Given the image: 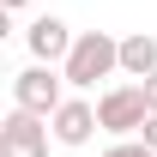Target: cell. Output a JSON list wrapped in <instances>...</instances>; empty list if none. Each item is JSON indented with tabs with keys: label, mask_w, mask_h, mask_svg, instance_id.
Listing matches in <instances>:
<instances>
[{
	"label": "cell",
	"mask_w": 157,
	"mask_h": 157,
	"mask_svg": "<svg viewBox=\"0 0 157 157\" xmlns=\"http://www.w3.org/2000/svg\"><path fill=\"white\" fill-rule=\"evenodd\" d=\"M109 73H121V36H109V30H78L60 78H67L73 91H91V85L109 78Z\"/></svg>",
	"instance_id": "obj_1"
},
{
	"label": "cell",
	"mask_w": 157,
	"mask_h": 157,
	"mask_svg": "<svg viewBox=\"0 0 157 157\" xmlns=\"http://www.w3.org/2000/svg\"><path fill=\"white\" fill-rule=\"evenodd\" d=\"M67 103V78L55 73V67H42V60H30L24 73H12V109H24V115H42L55 121V109Z\"/></svg>",
	"instance_id": "obj_2"
},
{
	"label": "cell",
	"mask_w": 157,
	"mask_h": 157,
	"mask_svg": "<svg viewBox=\"0 0 157 157\" xmlns=\"http://www.w3.org/2000/svg\"><path fill=\"white\" fill-rule=\"evenodd\" d=\"M151 121V103H145V85H115L97 97V127L115 139H139V127Z\"/></svg>",
	"instance_id": "obj_3"
},
{
	"label": "cell",
	"mask_w": 157,
	"mask_h": 157,
	"mask_svg": "<svg viewBox=\"0 0 157 157\" xmlns=\"http://www.w3.org/2000/svg\"><path fill=\"white\" fill-rule=\"evenodd\" d=\"M48 121L42 115H24V109H12V115L0 121V157H48Z\"/></svg>",
	"instance_id": "obj_4"
},
{
	"label": "cell",
	"mask_w": 157,
	"mask_h": 157,
	"mask_svg": "<svg viewBox=\"0 0 157 157\" xmlns=\"http://www.w3.org/2000/svg\"><path fill=\"white\" fill-rule=\"evenodd\" d=\"M73 30H67V24L60 18H48V12H42V18H30V30H24V48H30V60H42V67H67V55H73Z\"/></svg>",
	"instance_id": "obj_5"
},
{
	"label": "cell",
	"mask_w": 157,
	"mask_h": 157,
	"mask_svg": "<svg viewBox=\"0 0 157 157\" xmlns=\"http://www.w3.org/2000/svg\"><path fill=\"white\" fill-rule=\"evenodd\" d=\"M48 133H55V145H91V133H97V103L67 97L55 109V121H48Z\"/></svg>",
	"instance_id": "obj_6"
},
{
	"label": "cell",
	"mask_w": 157,
	"mask_h": 157,
	"mask_svg": "<svg viewBox=\"0 0 157 157\" xmlns=\"http://www.w3.org/2000/svg\"><path fill=\"white\" fill-rule=\"evenodd\" d=\"M121 73L145 85V78L157 73V36H145V30H133V36H121Z\"/></svg>",
	"instance_id": "obj_7"
},
{
	"label": "cell",
	"mask_w": 157,
	"mask_h": 157,
	"mask_svg": "<svg viewBox=\"0 0 157 157\" xmlns=\"http://www.w3.org/2000/svg\"><path fill=\"white\" fill-rule=\"evenodd\" d=\"M103 157H157V151L145 145V139H115V145H109Z\"/></svg>",
	"instance_id": "obj_8"
},
{
	"label": "cell",
	"mask_w": 157,
	"mask_h": 157,
	"mask_svg": "<svg viewBox=\"0 0 157 157\" xmlns=\"http://www.w3.org/2000/svg\"><path fill=\"white\" fill-rule=\"evenodd\" d=\"M139 139H145V145H151V151H157V115L145 121V127H139Z\"/></svg>",
	"instance_id": "obj_9"
},
{
	"label": "cell",
	"mask_w": 157,
	"mask_h": 157,
	"mask_svg": "<svg viewBox=\"0 0 157 157\" xmlns=\"http://www.w3.org/2000/svg\"><path fill=\"white\" fill-rule=\"evenodd\" d=\"M145 103H151V115H157V73L145 78Z\"/></svg>",
	"instance_id": "obj_10"
},
{
	"label": "cell",
	"mask_w": 157,
	"mask_h": 157,
	"mask_svg": "<svg viewBox=\"0 0 157 157\" xmlns=\"http://www.w3.org/2000/svg\"><path fill=\"white\" fill-rule=\"evenodd\" d=\"M0 6H6V12H24V6H30V0H0Z\"/></svg>",
	"instance_id": "obj_11"
}]
</instances>
